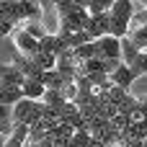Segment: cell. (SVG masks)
Listing matches in <instances>:
<instances>
[{
  "mask_svg": "<svg viewBox=\"0 0 147 147\" xmlns=\"http://www.w3.org/2000/svg\"><path fill=\"white\" fill-rule=\"evenodd\" d=\"M41 111H44V103L41 101H31V98H21L18 103L10 106V119L16 124H26V127H34L41 121Z\"/></svg>",
  "mask_w": 147,
  "mask_h": 147,
  "instance_id": "1",
  "label": "cell"
},
{
  "mask_svg": "<svg viewBox=\"0 0 147 147\" xmlns=\"http://www.w3.org/2000/svg\"><path fill=\"white\" fill-rule=\"evenodd\" d=\"M98 59H121V41L116 36H101L93 39Z\"/></svg>",
  "mask_w": 147,
  "mask_h": 147,
  "instance_id": "2",
  "label": "cell"
},
{
  "mask_svg": "<svg viewBox=\"0 0 147 147\" xmlns=\"http://www.w3.org/2000/svg\"><path fill=\"white\" fill-rule=\"evenodd\" d=\"M10 39H13V44H16V49L23 54V57H34L36 52H39V41L34 39V36H28L21 26H16L13 28V34H10Z\"/></svg>",
  "mask_w": 147,
  "mask_h": 147,
  "instance_id": "3",
  "label": "cell"
},
{
  "mask_svg": "<svg viewBox=\"0 0 147 147\" xmlns=\"http://www.w3.org/2000/svg\"><path fill=\"white\" fill-rule=\"evenodd\" d=\"M85 31H88L90 41H93V39H101V36H109V13H96V16H90L88 23H85Z\"/></svg>",
  "mask_w": 147,
  "mask_h": 147,
  "instance_id": "4",
  "label": "cell"
},
{
  "mask_svg": "<svg viewBox=\"0 0 147 147\" xmlns=\"http://www.w3.org/2000/svg\"><path fill=\"white\" fill-rule=\"evenodd\" d=\"M132 13H134V3L132 0H114V5L109 8V16L114 21H121V23H129Z\"/></svg>",
  "mask_w": 147,
  "mask_h": 147,
  "instance_id": "5",
  "label": "cell"
},
{
  "mask_svg": "<svg viewBox=\"0 0 147 147\" xmlns=\"http://www.w3.org/2000/svg\"><path fill=\"white\" fill-rule=\"evenodd\" d=\"M23 75H21V70L16 67V65H0V83L3 85H16V88H21L23 85Z\"/></svg>",
  "mask_w": 147,
  "mask_h": 147,
  "instance_id": "6",
  "label": "cell"
},
{
  "mask_svg": "<svg viewBox=\"0 0 147 147\" xmlns=\"http://www.w3.org/2000/svg\"><path fill=\"white\" fill-rule=\"evenodd\" d=\"M109 80L114 83V85H121V88H127V90H132V83H134V75L129 72V67L127 65H119L111 75H109Z\"/></svg>",
  "mask_w": 147,
  "mask_h": 147,
  "instance_id": "7",
  "label": "cell"
},
{
  "mask_svg": "<svg viewBox=\"0 0 147 147\" xmlns=\"http://www.w3.org/2000/svg\"><path fill=\"white\" fill-rule=\"evenodd\" d=\"M44 90H47V88H44L39 80H34V78H26L23 85H21V96H23V98H31V101H41Z\"/></svg>",
  "mask_w": 147,
  "mask_h": 147,
  "instance_id": "8",
  "label": "cell"
},
{
  "mask_svg": "<svg viewBox=\"0 0 147 147\" xmlns=\"http://www.w3.org/2000/svg\"><path fill=\"white\" fill-rule=\"evenodd\" d=\"M65 47H62V41H59V36L57 34H44L41 39H39V52H49V54H59Z\"/></svg>",
  "mask_w": 147,
  "mask_h": 147,
  "instance_id": "9",
  "label": "cell"
},
{
  "mask_svg": "<svg viewBox=\"0 0 147 147\" xmlns=\"http://www.w3.org/2000/svg\"><path fill=\"white\" fill-rule=\"evenodd\" d=\"M23 96H21V88H16V85H3L0 83V106H13V103H18Z\"/></svg>",
  "mask_w": 147,
  "mask_h": 147,
  "instance_id": "10",
  "label": "cell"
},
{
  "mask_svg": "<svg viewBox=\"0 0 147 147\" xmlns=\"http://www.w3.org/2000/svg\"><path fill=\"white\" fill-rule=\"evenodd\" d=\"M127 67H129V72L134 75V80L145 78V75H147V49H142V52L134 57V62H132V65H127Z\"/></svg>",
  "mask_w": 147,
  "mask_h": 147,
  "instance_id": "11",
  "label": "cell"
},
{
  "mask_svg": "<svg viewBox=\"0 0 147 147\" xmlns=\"http://www.w3.org/2000/svg\"><path fill=\"white\" fill-rule=\"evenodd\" d=\"M119 41H121V65H132L134 57L140 54V49L129 41V36H124V39H119Z\"/></svg>",
  "mask_w": 147,
  "mask_h": 147,
  "instance_id": "12",
  "label": "cell"
},
{
  "mask_svg": "<svg viewBox=\"0 0 147 147\" xmlns=\"http://www.w3.org/2000/svg\"><path fill=\"white\" fill-rule=\"evenodd\" d=\"M36 65H39V70H54L57 67V54H49V52H36L34 57H31Z\"/></svg>",
  "mask_w": 147,
  "mask_h": 147,
  "instance_id": "13",
  "label": "cell"
},
{
  "mask_svg": "<svg viewBox=\"0 0 147 147\" xmlns=\"http://www.w3.org/2000/svg\"><path fill=\"white\" fill-rule=\"evenodd\" d=\"M127 36H129V41H132L140 52H142V49H147V23H145V26H140V28H132Z\"/></svg>",
  "mask_w": 147,
  "mask_h": 147,
  "instance_id": "14",
  "label": "cell"
},
{
  "mask_svg": "<svg viewBox=\"0 0 147 147\" xmlns=\"http://www.w3.org/2000/svg\"><path fill=\"white\" fill-rule=\"evenodd\" d=\"M21 28H23L28 36H34L36 41L47 34V31H44V26H41V21H23V23H21Z\"/></svg>",
  "mask_w": 147,
  "mask_h": 147,
  "instance_id": "15",
  "label": "cell"
},
{
  "mask_svg": "<svg viewBox=\"0 0 147 147\" xmlns=\"http://www.w3.org/2000/svg\"><path fill=\"white\" fill-rule=\"evenodd\" d=\"M41 103H44V106H62V103H65V96H62V90L47 88L44 96H41Z\"/></svg>",
  "mask_w": 147,
  "mask_h": 147,
  "instance_id": "16",
  "label": "cell"
},
{
  "mask_svg": "<svg viewBox=\"0 0 147 147\" xmlns=\"http://www.w3.org/2000/svg\"><path fill=\"white\" fill-rule=\"evenodd\" d=\"M114 5V0H88V13L96 16V13H109V8Z\"/></svg>",
  "mask_w": 147,
  "mask_h": 147,
  "instance_id": "17",
  "label": "cell"
},
{
  "mask_svg": "<svg viewBox=\"0 0 147 147\" xmlns=\"http://www.w3.org/2000/svg\"><path fill=\"white\" fill-rule=\"evenodd\" d=\"M127 93H129L127 88H121V85H111V88L106 90V98H109V101H111V103L116 106V103H119V101H121V98H124Z\"/></svg>",
  "mask_w": 147,
  "mask_h": 147,
  "instance_id": "18",
  "label": "cell"
},
{
  "mask_svg": "<svg viewBox=\"0 0 147 147\" xmlns=\"http://www.w3.org/2000/svg\"><path fill=\"white\" fill-rule=\"evenodd\" d=\"M13 129H16V121L13 119H0V137H10L13 134Z\"/></svg>",
  "mask_w": 147,
  "mask_h": 147,
  "instance_id": "19",
  "label": "cell"
},
{
  "mask_svg": "<svg viewBox=\"0 0 147 147\" xmlns=\"http://www.w3.org/2000/svg\"><path fill=\"white\" fill-rule=\"evenodd\" d=\"M62 96H65V101H75V96H78V85H75V83L65 85V88H62Z\"/></svg>",
  "mask_w": 147,
  "mask_h": 147,
  "instance_id": "20",
  "label": "cell"
},
{
  "mask_svg": "<svg viewBox=\"0 0 147 147\" xmlns=\"http://www.w3.org/2000/svg\"><path fill=\"white\" fill-rule=\"evenodd\" d=\"M0 119H10V106H0Z\"/></svg>",
  "mask_w": 147,
  "mask_h": 147,
  "instance_id": "21",
  "label": "cell"
},
{
  "mask_svg": "<svg viewBox=\"0 0 147 147\" xmlns=\"http://www.w3.org/2000/svg\"><path fill=\"white\" fill-rule=\"evenodd\" d=\"M132 3H134V10L137 8H147V0H132Z\"/></svg>",
  "mask_w": 147,
  "mask_h": 147,
  "instance_id": "22",
  "label": "cell"
},
{
  "mask_svg": "<svg viewBox=\"0 0 147 147\" xmlns=\"http://www.w3.org/2000/svg\"><path fill=\"white\" fill-rule=\"evenodd\" d=\"M85 147H103V145H101L98 140H93V137H90V140H88V145H85Z\"/></svg>",
  "mask_w": 147,
  "mask_h": 147,
  "instance_id": "23",
  "label": "cell"
}]
</instances>
